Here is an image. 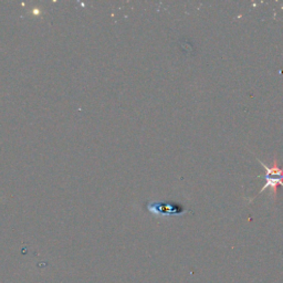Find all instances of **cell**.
Listing matches in <instances>:
<instances>
[{
    "label": "cell",
    "mask_w": 283,
    "mask_h": 283,
    "mask_svg": "<svg viewBox=\"0 0 283 283\" xmlns=\"http://www.w3.org/2000/svg\"><path fill=\"white\" fill-rule=\"evenodd\" d=\"M144 208L156 217H178L187 215V213L191 212V210L184 205L171 200L147 201L144 205Z\"/></svg>",
    "instance_id": "obj_1"
},
{
    "label": "cell",
    "mask_w": 283,
    "mask_h": 283,
    "mask_svg": "<svg viewBox=\"0 0 283 283\" xmlns=\"http://www.w3.org/2000/svg\"><path fill=\"white\" fill-rule=\"evenodd\" d=\"M257 160L263 167H265L267 174H266V184H265V186L261 187V190L258 192L256 196L261 194V192L266 191L267 188H270V190H271L273 193V198L275 199L276 195H278L279 186L283 187V168L280 167V165H279V160L276 159V157H274L272 165H270V166H267L265 163L261 162V160H259V159H257Z\"/></svg>",
    "instance_id": "obj_2"
}]
</instances>
